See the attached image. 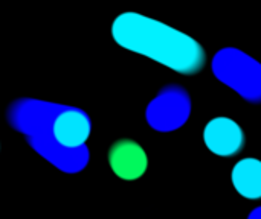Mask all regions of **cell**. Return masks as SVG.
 Returning <instances> with one entry per match:
<instances>
[{"label": "cell", "mask_w": 261, "mask_h": 219, "mask_svg": "<svg viewBox=\"0 0 261 219\" xmlns=\"http://www.w3.org/2000/svg\"><path fill=\"white\" fill-rule=\"evenodd\" d=\"M234 189L246 200H261V160L248 157L232 168Z\"/></svg>", "instance_id": "cell-6"}, {"label": "cell", "mask_w": 261, "mask_h": 219, "mask_svg": "<svg viewBox=\"0 0 261 219\" xmlns=\"http://www.w3.org/2000/svg\"><path fill=\"white\" fill-rule=\"evenodd\" d=\"M248 219H261V207H257V209H254L251 213H249V216Z\"/></svg>", "instance_id": "cell-7"}, {"label": "cell", "mask_w": 261, "mask_h": 219, "mask_svg": "<svg viewBox=\"0 0 261 219\" xmlns=\"http://www.w3.org/2000/svg\"><path fill=\"white\" fill-rule=\"evenodd\" d=\"M206 148L219 157H232L242 152L245 146V133L242 127L229 117H214L203 130Z\"/></svg>", "instance_id": "cell-4"}, {"label": "cell", "mask_w": 261, "mask_h": 219, "mask_svg": "<svg viewBox=\"0 0 261 219\" xmlns=\"http://www.w3.org/2000/svg\"><path fill=\"white\" fill-rule=\"evenodd\" d=\"M113 40L180 75H196L206 64L202 44L188 34L139 12H122L112 24Z\"/></svg>", "instance_id": "cell-1"}, {"label": "cell", "mask_w": 261, "mask_h": 219, "mask_svg": "<svg viewBox=\"0 0 261 219\" xmlns=\"http://www.w3.org/2000/svg\"><path fill=\"white\" fill-rule=\"evenodd\" d=\"M109 165L116 177L125 181L141 178L148 168V157L144 148L130 139L118 140L109 151Z\"/></svg>", "instance_id": "cell-5"}, {"label": "cell", "mask_w": 261, "mask_h": 219, "mask_svg": "<svg viewBox=\"0 0 261 219\" xmlns=\"http://www.w3.org/2000/svg\"><path fill=\"white\" fill-rule=\"evenodd\" d=\"M147 122L159 133H170L182 128L191 116L190 93L177 85L164 87L147 107Z\"/></svg>", "instance_id": "cell-3"}, {"label": "cell", "mask_w": 261, "mask_h": 219, "mask_svg": "<svg viewBox=\"0 0 261 219\" xmlns=\"http://www.w3.org/2000/svg\"><path fill=\"white\" fill-rule=\"evenodd\" d=\"M214 76L245 101L261 104V62L240 49H220L211 62Z\"/></svg>", "instance_id": "cell-2"}]
</instances>
